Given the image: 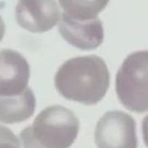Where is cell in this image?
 <instances>
[{"mask_svg":"<svg viewBox=\"0 0 148 148\" xmlns=\"http://www.w3.org/2000/svg\"><path fill=\"white\" fill-rule=\"evenodd\" d=\"M55 87L67 100L85 105L100 102L110 87V72L97 56H78L64 62L55 76Z\"/></svg>","mask_w":148,"mask_h":148,"instance_id":"obj_1","label":"cell"},{"mask_svg":"<svg viewBox=\"0 0 148 148\" xmlns=\"http://www.w3.org/2000/svg\"><path fill=\"white\" fill-rule=\"evenodd\" d=\"M79 131V121L72 111L50 105L37 115L33 123L20 133L23 148H70Z\"/></svg>","mask_w":148,"mask_h":148,"instance_id":"obj_2","label":"cell"},{"mask_svg":"<svg viewBox=\"0 0 148 148\" xmlns=\"http://www.w3.org/2000/svg\"><path fill=\"white\" fill-rule=\"evenodd\" d=\"M115 88L126 109L137 113L148 111V50L126 57L116 74Z\"/></svg>","mask_w":148,"mask_h":148,"instance_id":"obj_3","label":"cell"},{"mask_svg":"<svg viewBox=\"0 0 148 148\" xmlns=\"http://www.w3.org/2000/svg\"><path fill=\"white\" fill-rule=\"evenodd\" d=\"M97 148H137L136 121L122 111H110L98 121L95 130Z\"/></svg>","mask_w":148,"mask_h":148,"instance_id":"obj_4","label":"cell"},{"mask_svg":"<svg viewBox=\"0 0 148 148\" xmlns=\"http://www.w3.org/2000/svg\"><path fill=\"white\" fill-rule=\"evenodd\" d=\"M60 18V9L55 0H19L15 7L17 23L32 33L52 29Z\"/></svg>","mask_w":148,"mask_h":148,"instance_id":"obj_5","label":"cell"},{"mask_svg":"<svg viewBox=\"0 0 148 148\" xmlns=\"http://www.w3.org/2000/svg\"><path fill=\"white\" fill-rule=\"evenodd\" d=\"M58 30L63 39L80 50L96 49L102 45L104 38L103 23L99 18L79 21L62 13Z\"/></svg>","mask_w":148,"mask_h":148,"instance_id":"obj_6","label":"cell"},{"mask_svg":"<svg viewBox=\"0 0 148 148\" xmlns=\"http://www.w3.org/2000/svg\"><path fill=\"white\" fill-rule=\"evenodd\" d=\"M30 75L28 61L12 49L0 50V96L12 97L23 93Z\"/></svg>","mask_w":148,"mask_h":148,"instance_id":"obj_7","label":"cell"},{"mask_svg":"<svg viewBox=\"0 0 148 148\" xmlns=\"http://www.w3.org/2000/svg\"><path fill=\"white\" fill-rule=\"evenodd\" d=\"M35 109L36 98L29 88L17 96H0V122L5 124L23 122L33 115Z\"/></svg>","mask_w":148,"mask_h":148,"instance_id":"obj_8","label":"cell"},{"mask_svg":"<svg viewBox=\"0 0 148 148\" xmlns=\"http://www.w3.org/2000/svg\"><path fill=\"white\" fill-rule=\"evenodd\" d=\"M110 0H58L63 13L79 20L90 21L98 18V14L107 6Z\"/></svg>","mask_w":148,"mask_h":148,"instance_id":"obj_9","label":"cell"},{"mask_svg":"<svg viewBox=\"0 0 148 148\" xmlns=\"http://www.w3.org/2000/svg\"><path fill=\"white\" fill-rule=\"evenodd\" d=\"M0 148H22L14 133L3 125H0Z\"/></svg>","mask_w":148,"mask_h":148,"instance_id":"obj_10","label":"cell"},{"mask_svg":"<svg viewBox=\"0 0 148 148\" xmlns=\"http://www.w3.org/2000/svg\"><path fill=\"white\" fill-rule=\"evenodd\" d=\"M142 134L144 143L148 147V115L145 116L142 121Z\"/></svg>","mask_w":148,"mask_h":148,"instance_id":"obj_11","label":"cell"},{"mask_svg":"<svg viewBox=\"0 0 148 148\" xmlns=\"http://www.w3.org/2000/svg\"><path fill=\"white\" fill-rule=\"evenodd\" d=\"M5 33V26L4 21H3L1 15H0V42H1V40L3 39Z\"/></svg>","mask_w":148,"mask_h":148,"instance_id":"obj_12","label":"cell"}]
</instances>
